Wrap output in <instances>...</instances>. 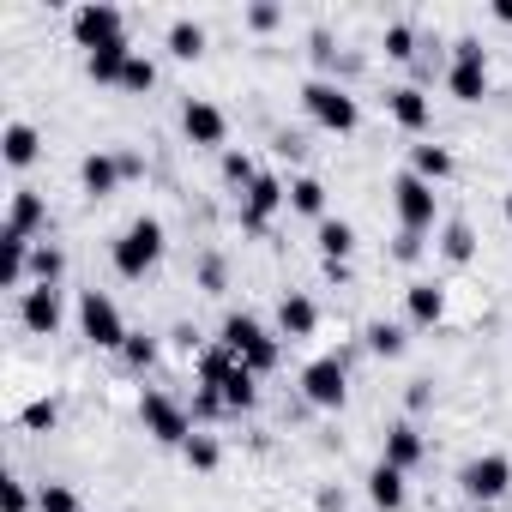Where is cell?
<instances>
[{"label":"cell","mask_w":512,"mask_h":512,"mask_svg":"<svg viewBox=\"0 0 512 512\" xmlns=\"http://www.w3.org/2000/svg\"><path fill=\"white\" fill-rule=\"evenodd\" d=\"M217 344L223 350H235L253 374H272L278 362H284V338H272L253 314H223V326H217Z\"/></svg>","instance_id":"6da1fadb"},{"label":"cell","mask_w":512,"mask_h":512,"mask_svg":"<svg viewBox=\"0 0 512 512\" xmlns=\"http://www.w3.org/2000/svg\"><path fill=\"white\" fill-rule=\"evenodd\" d=\"M163 247H169V235H163V223L157 217H133L127 229H121V241H115V272L121 278H151L157 272V260H163Z\"/></svg>","instance_id":"7a4b0ae2"},{"label":"cell","mask_w":512,"mask_h":512,"mask_svg":"<svg viewBox=\"0 0 512 512\" xmlns=\"http://www.w3.org/2000/svg\"><path fill=\"white\" fill-rule=\"evenodd\" d=\"M302 109H308V121L326 127V133H356V127H362V109H356V97H350L338 79H308V85H302Z\"/></svg>","instance_id":"3957f363"},{"label":"cell","mask_w":512,"mask_h":512,"mask_svg":"<svg viewBox=\"0 0 512 512\" xmlns=\"http://www.w3.org/2000/svg\"><path fill=\"white\" fill-rule=\"evenodd\" d=\"M79 332H85V338H91L97 350H121V344L133 338L109 290H85V296H79Z\"/></svg>","instance_id":"277c9868"},{"label":"cell","mask_w":512,"mask_h":512,"mask_svg":"<svg viewBox=\"0 0 512 512\" xmlns=\"http://www.w3.org/2000/svg\"><path fill=\"white\" fill-rule=\"evenodd\" d=\"M446 91H452L458 103H482V97H488V49H482L476 37H458V43H452Z\"/></svg>","instance_id":"5b68a950"},{"label":"cell","mask_w":512,"mask_h":512,"mask_svg":"<svg viewBox=\"0 0 512 512\" xmlns=\"http://www.w3.org/2000/svg\"><path fill=\"white\" fill-rule=\"evenodd\" d=\"M302 398L314 410H344L350 404V368H344V356H314L302 368Z\"/></svg>","instance_id":"8992f818"},{"label":"cell","mask_w":512,"mask_h":512,"mask_svg":"<svg viewBox=\"0 0 512 512\" xmlns=\"http://www.w3.org/2000/svg\"><path fill=\"white\" fill-rule=\"evenodd\" d=\"M139 422H145V434L157 440V446H187V434H193V416L169 398V392H139Z\"/></svg>","instance_id":"52a82bcc"},{"label":"cell","mask_w":512,"mask_h":512,"mask_svg":"<svg viewBox=\"0 0 512 512\" xmlns=\"http://www.w3.org/2000/svg\"><path fill=\"white\" fill-rule=\"evenodd\" d=\"M458 488H464L470 506H494V500L512 488V458H506V452H482V458H470V464L458 470Z\"/></svg>","instance_id":"ba28073f"},{"label":"cell","mask_w":512,"mask_h":512,"mask_svg":"<svg viewBox=\"0 0 512 512\" xmlns=\"http://www.w3.org/2000/svg\"><path fill=\"white\" fill-rule=\"evenodd\" d=\"M392 205H398V223H404L410 235H428V229L440 223V193H434L428 181H416L410 169L392 181Z\"/></svg>","instance_id":"9c48e42d"},{"label":"cell","mask_w":512,"mask_h":512,"mask_svg":"<svg viewBox=\"0 0 512 512\" xmlns=\"http://www.w3.org/2000/svg\"><path fill=\"white\" fill-rule=\"evenodd\" d=\"M121 37H127V19H121V7H109V0H91V7L73 13V43L85 55H97L103 43H121Z\"/></svg>","instance_id":"30bf717a"},{"label":"cell","mask_w":512,"mask_h":512,"mask_svg":"<svg viewBox=\"0 0 512 512\" xmlns=\"http://www.w3.org/2000/svg\"><path fill=\"white\" fill-rule=\"evenodd\" d=\"M181 133H187V145H199V151H223V145H229V115H223L211 97H187V103H181Z\"/></svg>","instance_id":"8fae6325"},{"label":"cell","mask_w":512,"mask_h":512,"mask_svg":"<svg viewBox=\"0 0 512 512\" xmlns=\"http://www.w3.org/2000/svg\"><path fill=\"white\" fill-rule=\"evenodd\" d=\"M284 205H290V187H284L278 175H266V169H260V181L241 193V229H247V235H260Z\"/></svg>","instance_id":"7c38bea8"},{"label":"cell","mask_w":512,"mask_h":512,"mask_svg":"<svg viewBox=\"0 0 512 512\" xmlns=\"http://www.w3.org/2000/svg\"><path fill=\"white\" fill-rule=\"evenodd\" d=\"M61 320H67V308H61V290H55V284H31V290L19 296V326H25L31 338H55Z\"/></svg>","instance_id":"4fadbf2b"},{"label":"cell","mask_w":512,"mask_h":512,"mask_svg":"<svg viewBox=\"0 0 512 512\" xmlns=\"http://www.w3.org/2000/svg\"><path fill=\"white\" fill-rule=\"evenodd\" d=\"M49 223V199L37 193V187H13V199H7V229L0 235H19V241H37V229Z\"/></svg>","instance_id":"5bb4252c"},{"label":"cell","mask_w":512,"mask_h":512,"mask_svg":"<svg viewBox=\"0 0 512 512\" xmlns=\"http://www.w3.org/2000/svg\"><path fill=\"white\" fill-rule=\"evenodd\" d=\"M386 109H392V121H398L404 133H428V127H434V103H428L422 85H398V91H386Z\"/></svg>","instance_id":"9a60e30c"},{"label":"cell","mask_w":512,"mask_h":512,"mask_svg":"<svg viewBox=\"0 0 512 512\" xmlns=\"http://www.w3.org/2000/svg\"><path fill=\"white\" fill-rule=\"evenodd\" d=\"M314 332H320V302L302 296V290H290V296L278 302V338L302 344V338H314Z\"/></svg>","instance_id":"2e32d148"},{"label":"cell","mask_w":512,"mask_h":512,"mask_svg":"<svg viewBox=\"0 0 512 512\" xmlns=\"http://www.w3.org/2000/svg\"><path fill=\"white\" fill-rule=\"evenodd\" d=\"M121 181H127V163H121L115 151H91V157L79 163V187H85L91 199H109Z\"/></svg>","instance_id":"e0dca14e"},{"label":"cell","mask_w":512,"mask_h":512,"mask_svg":"<svg viewBox=\"0 0 512 512\" xmlns=\"http://www.w3.org/2000/svg\"><path fill=\"white\" fill-rule=\"evenodd\" d=\"M380 458H386V464H398V470L410 476V470L428 458V440H422V428H416V422H392V428H386V452H380Z\"/></svg>","instance_id":"ac0fdd59"},{"label":"cell","mask_w":512,"mask_h":512,"mask_svg":"<svg viewBox=\"0 0 512 512\" xmlns=\"http://www.w3.org/2000/svg\"><path fill=\"white\" fill-rule=\"evenodd\" d=\"M31 247L37 241H19V235H0V284L7 290H31Z\"/></svg>","instance_id":"d6986e66"},{"label":"cell","mask_w":512,"mask_h":512,"mask_svg":"<svg viewBox=\"0 0 512 512\" xmlns=\"http://www.w3.org/2000/svg\"><path fill=\"white\" fill-rule=\"evenodd\" d=\"M368 500H374L380 512H404V500H410V488H404V470L380 458V464L368 470Z\"/></svg>","instance_id":"ffe728a7"},{"label":"cell","mask_w":512,"mask_h":512,"mask_svg":"<svg viewBox=\"0 0 512 512\" xmlns=\"http://www.w3.org/2000/svg\"><path fill=\"white\" fill-rule=\"evenodd\" d=\"M404 314H410V326H422V332L440 326V320H446V290H440V284H410V290H404Z\"/></svg>","instance_id":"44dd1931"},{"label":"cell","mask_w":512,"mask_h":512,"mask_svg":"<svg viewBox=\"0 0 512 512\" xmlns=\"http://www.w3.org/2000/svg\"><path fill=\"white\" fill-rule=\"evenodd\" d=\"M37 151H43L37 127L31 121H7V133H0V157H7V169H31Z\"/></svg>","instance_id":"7402d4cb"},{"label":"cell","mask_w":512,"mask_h":512,"mask_svg":"<svg viewBox=\"0 0 512 512\" xmlns=\"http://www.w3.org/2000/svg\"><path fill=\"white\" fill-rule=\"evenodd\" d=\"M127 61H133V43L121 37V43H103L97 55H85V73H91L97 85H121V73H127Z\"/></svg>","instance_id":"603a6c76"},{"label":"cell","mask_w":512,"mask_h":512,"mask_svg":"<svg viewBox=\"0 0 512 512\" xmlns=\"http://www.w3.org/2000/svg\"><path fill=\"white\" fill-rule=\"evenodd\" d=\"M217 392H223V404H229V410H253V404H260V374H253L247 362H235V368L223 374V386H217Z\"/></svg>","instance_id":"cb8c5ba5"},{"label":"cell","mask_w":512,"mask_h":512,"mask_svg":"<svg viewBox=\"0 0 512 512\" xmlns=\"http://www.w3.org/2000/svg\"><path fill=\"white\" fill-rule=\"evenodd\" d=\"M410 175L428 181V187H440L452 175V151L446 145H410Z\"/></svg>","instance_id":"d4e9b609"},{"label":"cell","mask_w":512,"mask_h":512,"mask_svg":"<svg viewBox=\"0 0 512 512\" xmlns=\"http://www.w3.org/2000/svg\"><path fill=\"white\" fill-rule=\"evenodd\" d=\"M314 241H320V253H326V260H344V266H350V253H356V223H344V217H326V223L314 229Z\"/></svg>","instance_id":"484cf974"},{"label":"cell","mask_w":512,"mask_h":512,"mask_svg":"<svg viewBox=\"0 0 512 512\" xmlns=\"http://www.w3.org/2000/svg\"><path fill=\"white\" fill-rule=\"evenodd\" d=\"M163 43H169L175 61H199V55H205V25H199V19H175Z\"/></svg>","instance_id":"4316f807"},{"label":"cell","mask_w":512,"mask_h":512,"mask_svg":"<svg viewBox=\"0 0 512 512\" xmlns=\"http://www.w3.org/2000/svg\"><path fill=\"white\" fill-rule=\"evenodd\" d=\"M290 211L326 223V181H320V175H296V181H290Z\"/></svg>","instance_id":"83f0119b"},{"label":"cell","mask_w":512,"mask_h":512,"mask_svg":"<svg viewBox=\"0 0 512 512\" xmlns=\"http://www.w3.org/2000/svg\"><path fill=\"white\" fill-rule=\"evenodd\" d=\"M470 253H476V235H470L464 217H452L446 235H440V260H446V266H470Z\"/></svg>","instance_id":"f1b7e54d"},{"label":"cell","mask_w":512,"mask_h":512,"mask_svg":"<svg viewBox=\"0 0 512 512\" xmlns=\"http://www.w3.org/2000/svg\"><path fill=\"white\" fill-rule=\"evenodd\" d=\"M362 338H368V350H374V356H386V362H398V356L410 350V338H404V326H392V320H374V326H368Z\"/></svg>","instance_id":"f546056e"},{"label":"cell","mask_w":512,"mask_h":512,"mask_svg":"<svg viewBox=\"0 0 512 512\" xmlns=\"http://www.w3.org/2000/svg\"><path fill=\"white\" fill-rule=\"evenodd\" d=\"M61 272H67V253L55 241L31 247V284H61Z\"/></svg>","instance_id":"4dcf8cb0"},{"label":"cell","mask_w":512,"mask_h":512,"mask_svg":"<svg viewBox=\"0 0 512 512\" xmlns=\"http://www.w3.org/2000/svg\"><path fill=\"white\" fill-rule=\"evenodd\" d=\"M181 458H187V470H217V458H223V446L205 434V428H193L187 434V446H181Z\"/></svg>","instance_id":"1f68e13d"},{"label":"cell","mask_w":512,"mask_h":512,"mask_svg":"<svg viewBox=\"0 0 512 512\" xmlns=\"http://www.w3.org/2000/svg\"><path fill=\"white\" fill-rule=\"evenodd\" d=\"M253 181H260V163H253L247 151H223V187H235V193H247Z\"/></svg>","instance_id":"d6a6232c"},{"label":"cell","mask_w":512,"mask_h":512,"mask_svg":"<svg viewBox=\"0 0 512 512\" xmlns=\"http://www.w3.org/2000/svg\"><path fill=\"white\" fill-rule=\"evenodd\" d=\"M235 362H241V356H235V350H223V344L199 350V386H223V374H229Z\"/></svg>","instance_id":"836d02e7"},{"label":"cell","mask_w":512,"mask_h":512,"mask_svg":"<svg viewBox=\"0 0 512 512\" xmlns=\"http://www.w3.org/2000/svg\"><path fill=\"white\" fill-rule=\"evenodd\" d=\"M380 49H386V61H416V25H386V37H380Z\"/></svg>","instance_id":"e575fe53"},{"label":"cell","mask_w":512,"mask_h":512,"mask_svg":"<svg viewBox=\"0 0 512 512\" xmlns=\"http://www.w3.org/2000/svg\"><path fill=\"white\" fill-rule=\"evenodd\" d=\"M151 85H157V67H151V61H145L139 49H133V61H127V73H121V91H133V97H145Z\"/></svg>","instance_id":"d590c367"},{"label":"cell","mask_w":512,"mask_h":512,"mask_svg":"<svg viewBox=\"0 0 512 512\" xmlns=\"http://www.w3.org/2000/svg\"><path fill=\"white\" fill-rule=\"evenodd\" d=\"M121 362H127V368H139V374H145V368H151V362H157V338H151V332H133V338H127V344H121Z\"/></svg>","instance_id":"8d00e7d4"},{"label":"cell","mask_w":512,"mask_h":512,"mask_svg":"<svg viewBox=\"0 0 512 512\" xmlns=\"http://www.w3.org/2000/svg\"><path fill=\"white\" fill-rule=\"evenodd\" d=\"M19 422H25L31 434H49V428L61 422V404H55V398H37V404H25V416H19Z\"/></svg>","instance_id":"74e56055"},{"label":"cell","mask_w":512,"mask_h":512,"mask_svg":"<svg viewBox=\"0 0 512 512\" xmlns=\"http://www.w3.org/2000/svg\"><path fill=\"white\" fill-rule=\"evenodd\" d=\"M37 512H79V488H67V482H49V488L37 494Z\"/></svg>","instance_id":"f35d334b"},{"label":"cell","mask_w":512,"mask_h":512,"mask_svg":"<svg viewBox=\"0 0 512 512\" xmlns=\"http://www.w3.org/2000/svg\"><path fill=\"white\" fill-rule=\"evenodd\" d=\"M0 512H31V488H25L19 476L0 482Z\"/></svg>","instance_id":"ab89813d"},{"label":"cell","mask_w":512,"mask_h":512,"mask_svg":"<svg viewBox=\"0 0 512 512\" xmlns=\"http://www.w3.org/2000/svg\"><path fill=\"white\" fill-rule=\"evenodd\" d=\"M199 284H205V296H223L229 272H223V260H217V253H205V260H199Z\"/></svg>","instance_id":"60d3db41"},{"label":"cell","mask_w":512,"mask_h":512,"mask_svg":"<svg viewBox=\"0 0 512 512\" xmlns=\"http://www.w3.org/2000/svg\"><path fill=\"white\" fill-rule=\"evenodd\" d=\"M278 25H284V7H266V0L247 7V31H278Z\"/></svg>","instance_id":"b9f144b4"},{"label":"cell","mask_w":512,"mask_h":512,"mask_svg":"<svg viewBox=\"0 0 512 512\" xmlns=\"http://www.w3.org/2000/svg\"><path fill=\"white\" fill-rule=\"evenodd\" d=\"M392 260H398V266H416V260H422V235L398 229V241H392Z\"/></svg>","instance_id":"7bdbcfd3"},{"label":"cell","mask_w":512,"mask_h":512,"mask_svg":"<svg viewBox=\"0 0 512 512\" xmlns=\"http://www.w3.org/2000/svg\"><path fill=\"white\" fill-rule=\"evenodd\" d=\"M314 506H320V512H344V488H320Z\"/></svg>","instance_id":"ee69618b"},{"label":"cell","mask_w":512,"mask_h":512,"mask_svg":"<svg viewBox=\"0 0 512 512\" xmlns=\"http://www.w3.org/2000/svg\"><path fill=\"white\" fill-rule=\"evenodd\" d=\"M175 344H181L187 356H199V332H193V326H175Z\"/></svg>","instance_id":"f6af8a7d"},{"label":"cell","mask_w":512,"mask_h":512,"mask_svg":"<svg viewBox=\"0 0 512 512\" xmlns=\"http://www.w3.org/2000/svg\"><path fill=\"white\" fill-rule=\"evenodd\" d=\"M278 157H302V139L296 133H278Z\"/></svg>","instance_id":"bcb514c9"},{"label":"cell","mask_w":512,"mask_h":512,"mask_svg":"<svg viewBox=\"0 0 512 512\" xmlns=\"http://www.w3.org/2000/svg\"><path fill=\"white\" fill-rule=\"evenodd\" d=\"M428 398H434V392H428V380H416V386H410V410H428Z\"/></svg>","instance_id":"7dc6e473"},{"label":"cell","mask_w":512,"mask_h":512,"mask_svg":"<svg viewBox=\"0 0 512 512\" xmlns=\"http://www.w3.org/2000/svg\"><path fill=\"white\" fill-rule=\"evenodd\" d=\"M494 25H512V0H494Z\"/></svg>","instance_id":"c3c4849f"},{"label":"cell","mask_w":512,"mask_h":512,"mask_svg":"<svg viewBox=\"0 0 512 512\" xmlns=\"http://www.w3.org/2000/svg\"><path fill=\"white\" fill-rule=\"evenodd\" d=\"M506 223H512V193H506Z\"/></svg>","instance_id":"681fc988"},{"label":"cell","mask_w":512,"mask_h":512,"mask_svg":"<svg viewBox=\"0 0 512 512\" xmlns=\"http://www.w3.org/2000/svg\"><path fill=\"white\" fill-rule=\"evenodd\" d=\"M470 512H494V506H470Z\"/></svg>","instance_id":"f907efd6"}]
</instances>
